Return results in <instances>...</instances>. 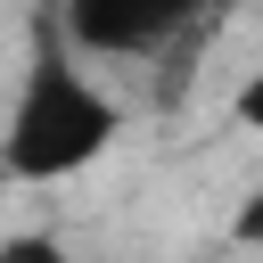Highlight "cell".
I'll use <instances>...</instances> for the list:
<instances>
[{"mask_svg": "<svg viewBox=\"0 0 263 263\" xmlns=\"http://www.w3.org/2000/svg\"><path fill=\"white\" fill-rule=\"evenodd\" d=\"M205 0H58V25L90 58H164L197 33Z\"/></svg>", "mask_w": 263, "mask_h": 263, "instance_id": "obj_2", "label": "cell"}, {"mask_svg": "<svg viewBox=\"0 0 263 263\" xmlns=\"http://www.w3.org/2000/svg\"><path fill=\"white\" fill-rule=\"evenodd\" d=\"M0 263H74V255H66L49 230H8V238H0Z\"/></svg>", "mask_w": 263, "mask_h": 263, "instance_id": "obj_3", "label": "cell"}, {"mask_svg": "<svg viewBox=\"0 0 263 263\" xmlns=\"http://www.w3.org/2000/svg\"><path fill=\"white\" fill-rule=\"evenodd\" d=\"M230 247H247V255H263V173L247 181V197H238V214H230Z\"/></svg>", "mask_w": 263, "mask_h": 263, "instance_id": "obj_4", "label": "cell"}, {"mask_svg": "<svg viewBox=\"0 0 263 263\" xmlns=\"http://www.w3.org/2000/svg\"><path fill=\"white\" fill-rule=\"evenodd\" d=\"M107 148H115V99L66 58V25L49 0L33 16V58H25V82H16V107L0 132V173L8 181H66V173L99 164Z\"/></svg>", "mask_w": 263, "mask_h": 263, "instance_id": "obj_1", "label": "cell"}, {"mask_svg": "<svg viewBox=\"0 0 263 263\" xmlns=\"http://www.w3.org/2000/svg\"><path fill=\"white\" fill-rule=\"evenodd\" d=\"M230 123H238V132H263V66L230 90Z\"/></svg>", "mask_w": 263, "mask_h": 263, "instance_id": "obj_5", "label": "cell"}]
</instances>
